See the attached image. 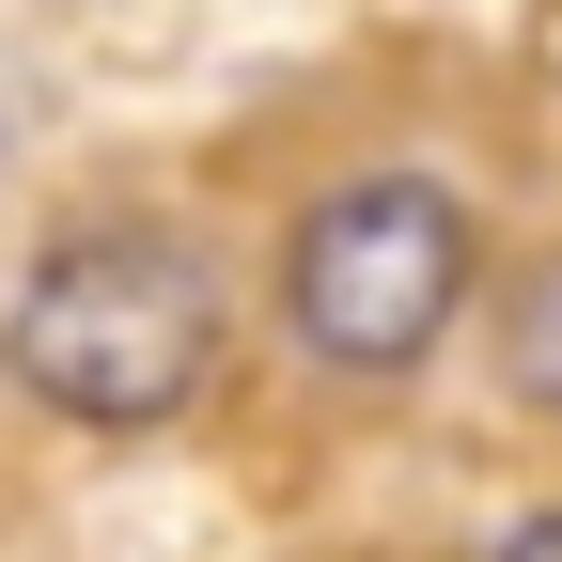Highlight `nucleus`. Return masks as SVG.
I'll return each instance as SVG.
<instances>
[{
	"mask_svg": "<svg viewBox=\"0 0 562 562\" xmlns=\"http://www.w3.org/2000/svg\"><path fill=\"white\" fill-rule=\"evenodd\" d=\"M220 266H203L188 235L157 220H94V235H63L32 281H16V313H0V360H16V391L47 422H94V438H140V422H188L203 391H220Z\"/></svg>",
	"mask_w": 562,
	"mask_h": 562,
	"instance_id": "obj_1",
	"label": "nucleus"
},
{
	"mask_svg": "<svg viewBox=\"0 0 562 562\" xmlns=\"http://www.w3.org/2000/svg\"><path fill=\"white\" fill-rule=\"evenodd\" d=\"M469 313V203L438 172H360L281 235V328L328 375H406Z\"/></svg>",
	"mask_w": 562,
	"mask_h": 562,
	"instance_id": "obj_2",
	"label": "nucleus"
},
{
	"mask_svg": "<svg viewBox=\"0 0 562 562\" xmlns=\"http://www.w3.org/2000/svg\"><path fill=\"white\" fill-rule=\"evenodd\" d=\"M501 375H516V406H547V422H562V250L501 297Z\"/></svg>",
	"mask_w": 562,
	"mask_h": 562,
	"instance_id": "obj_3",
	"label": "nucleus"
},
{
	"mask_svg": "<svg viewBox=\"0 0 562 562\" xmlns=\"http://www.w3.org/2000/svg\"><path fill=\"white\" fill-rule=\"evenodd\" d=\"M501 562H562V516H531V531H516V547H501Z\"/></svg>",
	"mask_w": 562,
	"mask_h": 562,
	"instance_id": "obj_4",
	"label": "nucleus"
}]
</instances>
